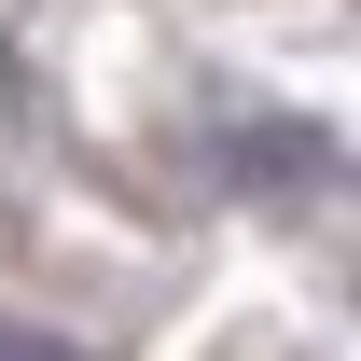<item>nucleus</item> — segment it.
I'll use <instances>...</instances> for the list:
<instances>
[{
    "label": "nucleus",
    "mask_w": 361,
    "mask_h": 361,
    "mask_svg": "<svg viewBox=\"0 0 361 361\" xmlns=\"http://www.w3.org/2000/svg\"><path fill=\"white\" fill-rule=\"evenodd\" d=\"M236 167H250V180H306V167H319V139H236Z\"/></svg>",
    "instance_id": "1"
},
{
    "label": "nucleus",
    "mask_w": 361,
    "mask_h": 361,
    "mask_svg": "<svg viewBox=\"0 0 361 361\" xmlns=\"http://www.w3.org/2000/svg\"><path fill=\"white\" fill-rule=\"evenodd\" d=\"M0 361H84V348H56V334H28V319H0Z\"/></svg>",
    "instance_id": "2"
}]
</instances>
